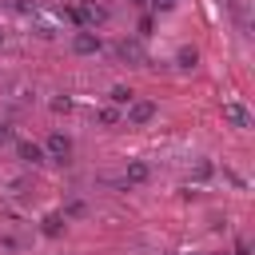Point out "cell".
Masks as SVG:
<instances>
[{
  "label": "cell",
  "instance_id": "obj_1",
  "mask_svg": "<svg viewBox=\"0 0 255 255\" xmlns=\"http://www.w3.org/2000/svg\"><path fill=\"white\" fill-rule=\"evenodd\" d=\"M151 116H155V104H151V100H131V104H128V112H124V120H128V124H135V128H143Z\"/></svg>",
  "mask_w": 255,
  "mask_h": 255
},
{
  "label": "cell",
  "instance_id": "obj_2",
  "mask_svg": "<svg viewBox=\"0 0 255 255\" xmlns=\"http://www.w3.org/2000/svg\"><path fill=\"white\" fill-rule=\"evenodd\" d=\"M223 120L231 128H251V112L239 104V100H223Z\"/></svg>",
  "mask_w": 255,
  "mask_h": 255
},
{
  "label": "cell",
  "instance_id": "obj_3",
  "mask_svg": "<svg viewBox=\"0 0 255 255\" xmlns=\"http://www.w3.org/2000/svg\"><path fill=\"white\" fill-rule=\"evenodd\" d=\"M72 48H76L80 56H92V52H100V36L88 32V28H80V32L72 36Z\"/></svg>",
  "mask_w": 255,
  "mask_h": 255
},
{
  "label": "cell",
  "instance_id": "obj_4",
  "mask_svg": "<svg viewBox=\"0 0 255 255\" xmlns=\"http://www.w3.org/2000/svg\"><path fill=\"white\" fill-rule=\"evenodd\" d=\"M48 155H52V159H68V155H72V139H68L64 131H52V135H48Z\"/></svg>",
  "mask_w": 255,
  "mask_h": 255
},
{
  "label": "cell",
  "instance_id": "obj_5",
  "mask_svg": "<svg viewBox=\"0 0 255 255\" xmlns=\"http://www.w3.org/2000/svg\"><path fill=\"white\" fill-rule=\"evenodd\" d=\"M16 151H20V159L32 163V167L44 163V147H40V143H28V139H24V143H16Z\"/></svg>",
  "mask_w": 255,
  "mask_h": 255
},
{
  "label": "cell",
  "instance_id": "obj_6",
  "mask_svg": "<svg viewBox=\"0 0 255 255\" xmlns=\"http://www.w3.org/2000/svg\"><path fill=\"white\" fill-rule=\"evenodd\" d=\"M175 64H179V68H195V64H199V48H191V44L179 48V52H175Z\"/></svg>",
  "mask_w": 255,
  "mask_h": 255
},
{
  "label": "cell",
  "instance_id": "obj_7",
  "mask_svg": "<svg viewBox=\"0 0 255 255\" xmlns=\"http://www.w3.org/2000/svg\"><path fill=\"white\" fill-rule=\"evenodd\" d=\"M147 175H151V171H147V163H139V159H135V163H128V183H143Z\"/></svg>",
  "mask_w": 255,
  "mask_h": 255
},
{
  "label": "cell",
  "instance_id": "obj_8",
  "mask_svg": "<svg viewBox=\"0 0 255 255\" xmlns=\"http://www.w3.org/2000/svg\"><path fill=\"white\" fill-rule=\"evenodd\" d=\"M131 100H135V92H131V88H124V84H116V88H112V104H124V108H128Z\"/></svg>",
  "mask_w": 255,
  "mask_h": 255
},
{
  "label": "cell",
  "instance_id": "obj_9",
  "mask_svg": "<svg viewBox=\"0 0 255 255\" xmlns=\"http://www.w3.org/2000/svg\"><path fill=\"white\" fill-rule=\"evenodd\" d=\"M120 56H128V60H139L143 52H139V44H120Z\"/></svg>",
  "mask_w": 255,
  "mask_h": 255
},
{
  "label": "cell",
  "instance_id": "obj_10",
  "mask_svg": "<svg viewBox=\"0 0 255 255\" xmlns=\"http://www.w3.org/2000/svg\"><path fill=\"white\" fill-rule=\"evenodd\" d=\"M60 223H64L60 215H48V223H44V231H48V235H60Z\"/></svg>",
  "mask_w": 255,
  "mask_h": 255
},
{
  "label": "cell",
  "instance_id": "obj_11",
  "mask_svg": "<svg viewBox=\"0 0 255 255\" xmlns=\"http://www.w3.org/2000/svg\"><path fill=\"white\" fill-rule=\"evenodd\" d=\"M116 120H120L116 108H104V112H100V124H116Z\"/></svg>",
  "mask_w": 255,
  "mask_h": 255
},
{
  "label": "cell",
  "instance_id": "obj_12",
  "mask_svg": "<svg viewBox=\"0 0 255 255\" xmlns=\"http://www.w3.org/2000/svg\"><path fill=\"white\" fill-rule=\"evenodd\" d=\"M12 139V131H8V124H0V143H8Z\"/></svg>",
  "mask_w": 255,
  "mask_h": 255
},
{
  "label": "cell",
  "instance_id": "obj_13",
  "mask_svg": "<svg viewBox=\"0 0 255 255\" xmlns=\"http://www.w3.org/2000/svg\"><path fill=\"white\" fill-rule=\"evenodd\" d=\"M155 8H171V0H155Z\"/></svg>",
  "mask_w": 255,
  "mask_h": 255
},
{
  "label": "cell",
  "instance_id": "obj_14",
  "mask_svg": "<svg viewBox=\"0 0 255 255\" xmlns=\"http://www.w3.org/2000/svg\"><path fill=\"white\" fill-rule=\"evenodd\" d=\"M0 48H4V32H0Z\"/></svg>",
  "mask_w": 255,
  "mask_h": 255
}]
</instances>
